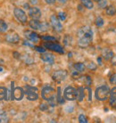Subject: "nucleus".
Returning <instances> with one entry per match:
<instances>
[{
	"instance_id": "2",
	"label": "nucleus",
	"mask_w": 116,
	"mask_h": 123,
	"mask_svg": "<svg viewBox=\"0 0 116 123\" xmlns=\"http://www.w3.org/2000/svg\"><path fill=\"white\" fill-rule=\"evenodd\" d=\"M41 96L44 100L48 102V105L54 107L55 105V89L50 86H45L41 91Z\"/></svg>"
},
{
	"instance_id": "1",
	"label": "nucleus",
	"mask_w": 116,
	"mask_h": 123,
	"mask_svg": "<svg viewBox=\"0 0 116 123\" xmlns=\"http://www.w3.org/2000/svg\"><path fill=\"white\" fill-rule=\"evenodd\" d=\"M78 45L79 47H88L93 40V31L89 26H83L77 32Z\"/></svg>"
},
{
	"instance_id": "35",
	"label": "nucleus",
	"mask_w": 116,
	"mask_h": 123,
	"mask_svg": "<svg viewBox=\"0 0 116 123\" xmlns=\"http://www.w3.org/2000/svg\"><path fill=\"white\" fill-rule=\"evenodd\" d=\"M79 72L76 70H74V71H71V76L74 78V79H78L79 78Z\"/></svg>"
},
{
	"instance_id": "33",
	"label": "nucleus",
	"mask_w": 116,
	"mask_h": 123,
	"mask_svg": "<svg viewBox=\"0 0 116 123\" xmlns=\"http://www.w3.org/2000/svg\"><path fill=\"white\" fill-rule=\"evenodd\" d=\"M48 108H49V105H46V104H41V105H39V109L43 111H47V110H48Z\"/></svg>"
},
{
	"instance_id": "15",
	"label": "nucleus",
	"mask_w": 116,
	"mask_h": 123,
	"mask_svg": "<svg viewBox=\"0 0 116 123\" xmlns=\"http://www.w3.org/2000/svg\"><path fill=\"white\" fill-rule=\"evenodd\" d=\"M113 55V52L109 48H104L102 51V56L105 61H109Z\"/></svg>"
},
{
	"instance_id": "11",
	"label": "nucleus",
	"mask_w": 116,
	"mask_h": 123,
	"mask_svg": "<svg viewBox=\"0 0 116 123\" xmlns=\"http://www.w3.org/2000/svg\"><path fill=\"white\" fill-rule=\"evenodd\" d=\"M6 40L7 42H9V43L16 44L19 42L20 37H19L18 34L14 32V31H10V32H8L6 35Z\"/></svg>"
},
{
	"instance_id": "44",
	"label": "nucleus",
	"mask_w": 116,
	"mask_h": 123,
	"mask_svg": "<svg viewBox=\"0 0 116 123\" xmlns=\"http://www.w3.org/2000/svg\"><path fill=\"white\" fill-rule=\"evenodd\" d=\"M4 71V69H3V67H1V66H0V72H2V71Z\"/></svg>"
},
{
	"instance_id": "22",
	"label": "nucleus",
	"mask_w": 116,
	"mask_h": 123,
	"mask_svg": "<svg viewBox=\"0 0 116 123\" xmlns=\"http://www.w3.org/2000/svg\"><path fill=\"white\" fill-rule=\"evenodd\" d=\"M77 98L79 99V102H81L84 98V88L81 86L77 89Z\"/></svg>"
},
{
	"instance_id": "5",
	"label": "nucleus",
	"mask_w": 116,
	"mask_h": 123,
	"mask_svg": "<svg viewBox=\"0 0 116 123\" xmlns=\"http://www.w3.org/2000/svg\"><path fill=\"white\" fill-rule=\"evenodd\" d=\"M44 46L47 48V49L51 50V51H54V52H56L58 54H64V47L61 46V45H59L57 43H54L52 41H46L44 43Z\"/></svg>"
},
{
	"instance_id": "18",
	"label": "nucleus",
	"mask_w": 116,
	"mask_h": 123,
	"mask_svg": "<svg viewBox=\"0 0 116 123\" xmlns=\"http://www.w3.org/2000/svg\"><path fill=\"white\" fill-rule=\"evenodd\" d=\"M105 13L109 16H113L116 14V8L113 6H108L105 7Z\"/></svg>"
},
{
	"instance_id": "24",
	"label": "nucleus",
	"mask_w": 116,
	"mask_h": 123,
	"mask_svg": "<svg viewBox=\"0 0 116 123\" xmlns=\"http://www.w3.org/2000/svg\"><path fill=\"white\" fill-rule=\"evenodd\" d=\"M8 121H9V119H8V116L6 115V112H5V111L0 112V123L8 122Z\"/></svg>"
},
{
	"instance_id": "40",
	"label": "nucleus",
	"mask_w": 116,
	"mask_h": 123,
	"mask_svg": "<svg viewBox=\"0 0 116 123\" xmlns=\"http://www.w3.org/2000/svg\"><path fill=\"white\" fill-rule=\"evenodd\" d=\"M13 55H14V58H16V59L20 58V54H19V53L14 52V53H13Z\"/></svg>"
},
{
	"instance_id": "42",
	"label": "nucleus",
	"mask_w": 116,
	"mask_h": 123,
	"mask_svg": "<svg viewBox=\"0 0 116 123\" xmlns=\"http://www.w3.org/2000/svg\"><path fill=\"white\" fill-rule=\"evenodd\" d=\"M30 2H31L32 5H35V4H37L38 3V1L37 0H30Z\"/></svg>"
},
{
	"instance_id": "26",
	"label": "nucleus",
	"mask_w": 116,
	"mask_h": 123,
	"mask_svg": "<svg viewBox=\"0 0 116 123\" xmlns=\"http://www.w3.org/2000/svg\"><path fill=\"white\" fill-rule=\"evenodd\" d=\"M6 98V89L5 87H0V100Z\"/></svg>"
},
{
	"instance_id": "34",
	"label": "nucleus",
	"mask_w": 116,
	"mask_h": 123,
	"mask_svg": "<svg viewBox=\"0 0 116 123\" xmlns=\"http://www.w3.org/2000/svg\"><path fill=\"white\" fill-rule=\"evenodd\" d=\"M35 50L39 53H45L46 52V49L43 47V46H34Z\"/></svg>"
},
{
	"instance_id": "9",
	"label": "nucleus",
	"mask_w": 116,
	"mask_h": 123,
	"mask_svg": "<svg viewBox=\"0 0 116 123\" xmlns=\"http://www.w3.org/2000/svg\"><path fill=\"white\" fill-rule=\"evenodd\" d=\"M50 23L52 25L53 29L57 32H61L63 31V25H62L60 20L58 19L57 16L52 15L50 17Z\"/></svg>"
},
{
	"instance_id": "12",
	"label": "nucleus",
	"mask_w": 116,
	"mask_h": 123,
	"mask_svg": "<svg viewBox=\"0 0 116 123\" xmlns=\"http://www.w3.org/2000/svg\"><path fill=\"white\" fill-rule=\"evenodd\" d=\"M24 36L28 40H30L31 42H34V43H37L38 41H39V35L36 32H34V31H24Z\"/></svg>"
},
{
	"instance_id": "27",
	"label": "nucleus",
	"mask_w": 116,
	"mask_h": 123,
	"mask_svg": "<svg viewBox=\"0 0 116 123\" xmlns=\"http://www.w3.org/2000/svg\"><path fill=\"white\" fill-rule=\"evenodd\" d=\"M95 23L97 27H102L104 25V19L102 18V17H97V18L96 19Z\"/></svg>"
},
{
	"instance_id": "13",
	"label": "nucleus",
	"mask_w": 116,
	"mask_h": 123,
	"mask_svg": "<svg viewBox=\"0 0 116 123\" xmlns=\"http://www.w3.org/2000/svg\"><path fill=\"white\" fill-rule=\"evenodd\" d=\"M40 58L43 62H45L48 64H53L55 62V56L53 55L52 54H49V53H42Z\"/></svg>"
},
{
	"instance_id": "32",
	"label": "nucleus",
	"mask_w": 116,
	"mask_h": 123,
	"mask_svg": "<svg viewBox=\"0 0 116 123\" xmlns=\"http://www.w3.org/2000/svg\"><path fill=\"white\" fill-rule=\"evenodd\" d=\"M70 41H71V37L70 36L66 35V36L64 37V45H65V46H68V45H70Z\"/></svg>"
},
{
	"instance_id": "17",
	"label": "nucleus",
	"mask_w": 116,
	"mask_h": 123,
	"mask_svg": "<svg viewBox=\"0 0 116 123\" xmlns=\"http://www.w3.org/2000/svg\"><path fill=\"white\" fill-rule=\"evenodd\" d=\"M110 104L112 105H116V86L110 90Z\"/></svg>"
},
{
	"instance_id": "37",
	"label": "nucleus",
	"mask_w": 116,
	"mask_h": 123,
	"mask_svg": "<svg viewBox=\"0 0 116 123\" xmlns=\"http://www.w3.org/2000/svg\"><path fill=\"white\" fill-rule=\"evenodd\" d=\"M111 62L113 65H116V55H113V57L111 58Z\"/></svg>"
},
{
	"instance_id": "29",
	"label": "nucleus",
	"mask_w": 116,
	"mask_h": 123,
	"mask_svg": "<svg viewBox=\"0 0 116 123\" xmlns=\"http://www.w3.org/2000/svg\"><path fill=\"white\" fill-rule=\"evenodd\" d=\"M58 19L60 21H64L66 19V13L64 12H58Z\"/></svg>"
},
{
	"instance_id": "36",
	"label": "nucleus",
	"mask_w": 116,
	"mask_h": 123,
	"mask_svg": "<svg viewBox=\"0 0 116 123\" xmlns=\"http://www.w3.org/2000/svg\"><path fill=\"white\" fill-rule=\"evenodd\" d=\"M110 83L111 84H116V73L111 76V78H110Z\"/></svg>"
},
{
	"instance_id": "20",
	"label": "nucleus",
	"mask_w": 116,
	"mask_h": 123,
	"mask_svg": "<svg viewBox=\"0 0 116 123\" xmlns=\"http://www.w3.org/2000/svg\"><path fill=\"white\" fill-rule=\"evenodd\" d=\"M74 69L78 71L79 72H83V71H85V64L82 63V62H76V63H74L73 65Z\"/></svg>"
},
{
	"instance_id": "7",
	"label": "nucleus",
	"mask_w": 116,
	"mask_h": 123,
	"mask_svg": "<svg viewBox=\"0 0 116 123\" xmlns=\"http://www.w3.org/2000/svg\"><path fill=\"white\" fill-rule=\"evenodd\" d=\"M68 76V72L65 70H58V71H54V73L52 74L53 80L60 83L62 81H64Z\"/></svg>"
},
{
	"instance_id": "23",
	"label": "nucleus",
	"mask_w": 116,
	"mask_h": 123,
	"mask_svg": "<svg viewBox=\"0 0 116 123\" xmlns=\"http://www.w3.org/2000/svg\"><path fill=\"white\" fill-rule=\"evenodd\" d=\"M79 81H81L82 83H84L85 85H90L91 84V78L89 77V76H82V77H80L79 79Z\"/></svg>"
},
{
	"instance_id": "43",
	"label": "nucleus",
	"mask_w": 116,
	"mask_h": 123,
	"mask_svg": "<svg viewBox=\"0 0 116 123\" xmlns=\"http://www.w3.org/2000/svg\"><path fill=\"white\" fill-rule=\"evenodd\" d=\"M23 6H24V8H29V7H28V4H24Z\"/></svg>"
},
{
	"instance_id": "4",
	"label": "nucleus",
	"mask_w": 116,
	"mask_h": 123,
	"mask_svg": "<svg viewBox=\"0 0 116 123\" xmlns=\"http://www.w3.org/2000/svg\"><path fill=\"white\" fill-rule=\"evenodd\" d=\"M24 94H26L27 99L30 101H35L39 98V94H38V88L35 86H25Z\"/></svg>"
},
{
	"instance_id": "21",
	"label": "nucleus",
	"mask_w": 116,
	"mask_h": 123,
	"mask_svg": "<svg viewBox=\"0 0 116 123\" xmlns=\"http://www.w3.org/2000/svg\"><path fill=\"white\" fill-rule=\"evenodd\" d=\"M7 30H8V26L6 24V22L4 20L0 19V33H5Z\"/></svg>"
},
{
	"instance_id": "31",
	"label": "nucleus",
	"mask_w": 116,
	"mask_h": 123,
	"mask_svg": "<svg viewBox=\"0 0 116 123\" xmlns=\"http://www.w3.org/2000/svg\"><path fill=\"white\" fill-rule=\"evenodd\" d=\"M79 122L80 123H87L88 122V120H87V118L85 117V115L84 114H80L79 116Z\"/></svg>"
},
{
	"instance_id": "14",
	"label": "nucleus",
	"mask_w": 116,
	"mask_h": 123,
	"mask_svg": "<svg viewBox=\"0 0 116 123\" xmlns=\"http://www.w3.org/2000/svg\"><path fill=\"white\" fill-rule=\"evenodd\" d=\"M24 96V90L22 89L21 87H16L14 91H13V97L15 100H21Z\"/></svg>"
},
{
	"instance_id": "30",
	"label": "nucleus",
	"mask_w": 116,
	"mask_h": 123,
	"mask_svg": "<svg viewBox=\"0 0 116 123\" xmlns=\"http://www.w3.org/2000/svg\"><path fill=\"white\" fill-rule=\"evenodd\" d=\"M40 37L43 40H46V41H55V37H51V36H41Z\"/></svg>"
},
{
	"instance_id": "3",
	"label": "nucleus",
	"mask_w": 116,
	"mask_h": 123,
	"mask_svg": "<svg viewBox=\"0 0 116 123\" xmlns=\"http://www.w3.org/2000/svg\"><path fill=\"white\" fill-rule=\"evenodd\" d=\"M110 95V88L107 86H101L96 89L95 96L99 101H104Z\"/></svg>"
},
{
	"instance_id": "6",
	"label": "nucleus",
	"mask_w": 116,
	"mask_h": 123,
	"mask_svg": "<svg viewBox=\"0 0 116 123\" xmlns=\"http://www.w3.org/2000/svg\"><path fill=\"white\" fill-rule=\"evenodd\" d=\"M64 98L68 101H73L77 99V89L72 86H67L64 92Z\"/></svg>"
},
{
	"instance_id": "28",
	"label": "nucleus",
	"mask_w": 116,
	"mask_h": 123,
	"mask_svg": "<svg viewBox=\"0 0 116 123\" xmlns=\"http://www.w3.org/2000/svg\"><path fill=\"white\" fill-rule=\"evenodd\" d=\"M87 67L89 68V70H91V71H96L97 70V65L93 62H89V63L87 64Z\"/></svg>"
},
{
	"instance_id": "41",
	"label": "nucleus",
	"mask_w": 116,
	"mask_h": 123,
	"mask_svg": "<svg viewBox=\"0 0 116 123\" xmlns=\"http://www.w3.org/2000/svg\"><path fill=\"white\" fill-rule=\"evenodd\" d=\"M97 62L99 63V65H102V58L101 57H98L97 58Z\"/></svg>"
},
{
	"instance_id": "39",
	"label": "nucleus",
	"mask_w": 116,
	"mask_h": 123,
	"mask_svg": "<svg viewBox=\"0 0 116 123\" xmlns=\"http://www.w3.org/2000/svg\"><path fill=\"white\" fill-rule=\"evenodd\" d=\"M46 1V4H49V5H51V4H54L55 2V0H45Z\"/></svg>"
},
{
	"instance_id": "16",
	"label": "nucleus",
	"mask_w": 116,
	"mask_h": 123,
	"mask_svg": "<svg viewBox=\"0 0 116 123\" xmlns=\"http://www.w3.org/2000/svg\"><path fill=\"white\" fill-rule=\"evenodd\" d=\"M40 22L39 20H34V19H31V21L29 22V25L32 30H36V31H39V27H40Z\"/></svg>"
},
{
	"instance_id": "8",
	"label": "nucleus",
	"mask_w": 116,
	"mask_h": 123,
	"mask_svg": "<svg viewBox=\"0 0 116 123\" xmlns=\"http://www.w3.org/2000/svg\"><path fill=\"white\" fill-rule=\"evenodd\" d=\"M13 14L15 16V18L18 20L19 22L22 23V24H25L27 22V15L25 12L22 9L19 8V7H15L13 9Z\"/></svg>"
},
{
	"instance_id": "10",
	"label": "nucleus",
	"mask_w": 116,
	"mask_h": 123,
	"mask_svg": "<svg viewBox=\"0 0 116 123\" xmlns=\"http://www.w3.org/2000/svg\"><path fill=\"white\" fill-rule=\"evenodd\" d=\"M28 14H29V16H30L31 19L39 20V19H40V17H41V11L39 10V8H38L36 6H32L31 8H29Z\"/></svg>"
},
{
	"instance_id": "19",
	"label": "nucleus",
	"mask_w": 116,
	"mask_h": 123,
	"mask_svg": "<svg viewBox=\"0 0 116 123\" xmlns=\"http://www.w3.org/2000/svg\"><path fill=\"white\" fill-rule=\"evenodd\" d=\"M80 2L82 4V6L87 9H92L94 7V4L91 0H80Z\"/></svg>"
},
{
	"instance_id": "45",
	"label": "nucleus",
	"mask_w": 116,
	"mask_h": 123,
	"mask_svg": "<svg viewBox=\"0 0 116 123\" xmlns=\"http://www.w3.org/2000/svg\"><path fill=\"white\" fill-rule=\"evenodd\" d=\"M93 1H95V2H98L99 0H93Z\"/></svg>"
},
{
	"instance_id": "38",
	"label": "nucleus",
	"mask_w": 116,
	"mask_h": 123,
	"mask_svg": "<svg viewBox=\"0 0 116 123\" xmlns=\"http://www.w3.org/2000/svg\"><path fill=\"white\" fill-rule=\"evenodd\" d=\"M23 46H30V47H34L33 45L30 43L29 41H24V42H23Z\"/></svg>"
},
{
	"instance_id": "25",
	"label": "nucleus",
	"mask_w": 116,
	"mask_h": 123,
	"mask_svg": "<svg viewBox=\"0 0 116 123\" xmlns=\"http://www.w3.org/2000/svg\"><path fill=\"white\" fill-rule=\"evenodd\" d=\"M98 7L101 9H104L107 6V0H99L97 2Z\"/></svg>"
}]
</instances>
